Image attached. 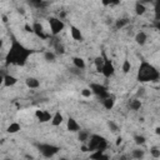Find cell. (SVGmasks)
<instances>
[{
	"label": "cell",
	"mask_w": 160,
	"mask_h": 160,
	"mask_svg": "<svg viewBox=\"0 0 160 160\" xmlns=\"http://www.w3.org/2000/svg\"><path fill=\"white\" fill-rule=\"evenodd\" d=\"M31 54H32L31 49L25 48L22 44H20L16 40V38L11 36V46H10V50L6 55V65L14 64V65L22 66V65H25L28 58Z\"/></svg>",
	"instance_id": "obj_1"
},
{
	"label": "cell",
	"mask_w": 160,
	"mask_h": 160,
	"mask_svg": "<svg viewBox=\"0 0 160 160\" xmlns=\"http://www.w3.org/2000/svg\"><path fill=\"white\" fill-rule=\"evenodd\" d=\"M160 79V72L148 61H141L138 70V81L148 82V81H158Z\"/></svg>",
	"instance_id": "obj_2"
},
{
	"label": "cell",
	"mask_w": 160,
	"mask_h": 160,
	"mask_svg": "<svg viewBox=\"0 0 160 160\" xmlns=\"http://www.w3.org/2000/svg\"><path fill=\"white\" fill-rule=\"evenodd\" d=\"M38 149L44 158H52L60 150L59 146L52 145V144H38Z\"/></svg>",
	"instance_id": "obj_3"
},
{
	"label": "cell",
	"mask_w": 160,
	"mask_h": 160,
	"mask_svg": "<svg viewBox=\"0 0 160 160\" xmlns=\"http://www.w3.org/2000/svg\"><path fill=\"white\" fill-rule=\"evenodd\" d=\"M90 90L92 91V94H95L101 101L105 100L106 98H109L111 94L108 91L106 86L101 85V84H98V82H91L90 84Z\"/></svg>",
	"instance_id": "obj_4"
},
{
	"label": "cell",
	"mask_w": 160,
	"mask_h": 160,
	"mask_svg": "<svg viewBox=\"0 0 160 160\" xmlns=\"http://www.w3.org/2000/svg\"><path fill=\"white\" fill-rule=\"evenodd\" d=\"M49 25H50V30H51V34L54 36H56L58 34H60L62 31V29L65 28V24L64 21L60 19V18H49Z\"/></svg>",
	"instance_id": "obj_5"
},
{
	"label": "cell",
	"mask_w": 160,
	"mask_h": 160,
	"mask_svg": "<svg viewBox=\"0 0 160 160\" xmlns=\"http://www.w3.org/2000/svg\"><path fill=\"white\" fill-rule=\"evenodd\" d=\"M102 59H104V66H102V75L105 78H111L114 74H115V68H114V64L111 62V60L106 56L105 51H102Z\"/></svg>",
	"instance_id": "obj_6"
},
{
	"label": "cell",
	"mask_w": 160,
	"mask_h": 160,
	"mask_svg": "<svg viewBox=\"0 0 160 160\" xmlns=\"http://www.w3.org/2000/svg\"><path fill=\"white\" fill-rule=\"evenodd\" d=\"M104 138L102 136H100V135H98V134H92L91 136H90V139H89V142H88V149H89V151H96L98 150V146H99V144L101 142V140H102Z\"/></svg>",
	"instance_id": "obj_7"
},
{
	"label": "cell",
	"mask_w": 160,
	"mask_h": 160,
	"mask_svg": "<svg viewBox=\"0 0 160 160\" xmlns=\"http://www.w3.org/2000/svg\"><path fill=\"white\" fill-rule=\"evenodd\" d=\"M35 116L38 118V120L40 122H46V121H50L52 119V115L46 110H36L35 111Z\"/></svg>",
	"instance_id": "obj_8"
},
{
	"label": "cell",
	"mask_w": 160,
	"mask_h": 160,
	"mask_svg": "<svg viewBox=\"0 0 160 160\" xmlns=\"http://www.w3.org/2000/svg\"><path fill=\"white\" fill-rule=\"evenodd\" d=\"M32 30H34V34H35L38 38L44 39V40L48 38V35L44 32V28H42V25H41L39 21H35V22L32 24Z\"/></svg>",
	"instance_id": "obj_9"
},
{
	"label": "cell",
	"mask_w": 160,
	"mask_h": 160,
	"mask_svg": "<svg viewBox=\"0 0 160 160\" xmlns=\"http://www.w3.org/2000/svg\"><path fill=\"white\" fill-rule=\"evenodd\" d=\"M66 126H68V130H69L70 132H79V131L81 130V129H80V125L78 124V121H76L74 118H69V119H68Z\"/></svg>",
	"instance_id": "obj_10"
},
{
	"label": "cell",
	"mask_w": 160,
	"mask_h": 160,
	"mask_svg": "<svg viewBox=\"0 0 160 160\" xmlns=\"http://www.w3.org/2000/svg\"><path fill=\"white\" fill-rule=\"evenodd\" d=\"M70 35H71V38L74 39V40H76V41H82V34H81V31H80V29H78L76 26H74V25H71L70 26Z\"/></svg>",
	"instance_id": "obj_11"
},
{
	"label": "cell",
	"mask_w": 160,
	"mask_h": 160,
	"mask_svg": "<svg viewBox=\"0 0 160 160\" xmlns=\"http://www.w3.org/2000/svg\"><path fill=\"white\" fill-rule=\"evenodd\" d=\"M2 82H4L5 86L10 88V86H12V85H15V84L18 82V79H16L15 76L10 75V74H6V75L2 76Z\"/></svg>",
	"instance_id": "obj_12"
},
{
	"label": "cell",
	"mask_w": 160,
	"mask_h": 160,
	"mask_svg": "<svg viewBox=\"0 0 160 160\" xmlns=\"http://www.w3.org/2000/svg\"><path fill=\"white\" fill-rule=\"evenodd\" d=\"M72 64H74V68H76V69H79V70H84V69L86 68V64H85L84 59L80 58V56L72 58Z\"/></svg>",
	"instance_id": "obj_13"
},
{
	"label": "cell",
	"mask_w": 160,
	"mask_h": 160,
	"mask_svg": "<svg viewBox=\"0 0 160 160\" xmlns=\"http://www.w3.org/2000/svg\"><path fill=\"white\" fill-rule=\"evenodd\" d=\"M25 84H26V86L30 88V89H38V88L40 86V81H39L36 78H32V76L26 78Z\"/></svg>",
	"instance_id": "obj_14"
},
{
	"label": "cell",
	"mask_w": 160,
	"mask_h": 160,
	"mask_svg": "<svg viewBox=\"0 0 160 160\" xmlns=\"http://www.w3.org/2000/svg\"><path fill=\"white\" fill-rule=\"evenodd\" d=\"M102 105L106 110H111L115 105V96L114 95H110L109 98H106L105 100H102Z\"/></svg>",
	"instance_id": "obj_15"
},
{
	"label": "cell",
	"mask_w": 160,
	"mask_h": 160,
	"mask_svg": "<svg viewBox=\"0 0 160 160\" xmlns=\"http://www.w3.org/2000/svg\"><path fill=\"white\" fill-rule=\"evenodd\" d=\"M91 160H109V155H106L104 151H94L90 155Z\"/></svg>",
	"instance_id": "obj_16"
},
{
	"label": "cell",
	"mask_w": 160,
	"mask_h": 160,
	"mask_svg": "<svg viewBox=\"0 0 160 160\" xmlns=\"http://www.w3.org/2000/svg\"><path fill=\"white\" fill-rule=\"evenodd\" d=\"M148 40V35L144 32V31H139L136 35H135V42L138 45H144Z\"/></svg>",
	"instance_id": "obj_17"
},
{
	"label": "cell",
	"mask_w": 160,
	"mask_h": 160,
	"mask_svg": "<svg viewBox=\"0 0 160 160\" xmlns=\"http://www.w3.org/2000/svg\"><path fill=\"white\" fill-rule=\"evenodd\" d=\"M62 120H64V116H62V114H61L60 111H56V112L52 115V119H51V124H52V126H59V125L62 122Z\"/></svg>",
	"instance_id": "obj_18"
},
{
	"label": "cell",
	"mask_w": 160,
	"mask_h": 160,
	"mask_svg": "<svg viewBox=\"0 0 160 160\" xmlns=\"http://www.w3.org/2000/svg\"><path fill=\"white\" fill-rule=\"evenodd\" d=\"M145 11H146V8H145L144 2L142 1H136L135 2V12H136V15H144Z\"/></svg>",
	"instance_id": "obj_19"
},
{
	"label": "cell",
	"mask_w": 160,
	"mask_h": 160,
	"mask_svg": "<svg viewBox=\"0 0 160 160\" xmlns=\"http://www.w3.org/2000/svg\"><path fill=\"white\" fill-rule=\"evenodd\" d=\"M90 132L88 131V130H80L79 132H78V139H79V141H81V142H85V141H88L89 139H90Z\"/></svg>",
	"instance_id": "obj_20"
},
{
	"label": "cell",
	"mask_w": 160,
	"mask_h": 160,
	"mask_svg": "<svg viewBox=\"0 0 160 160\" xmlns=\"http://www.w3.org/2000/svg\"><path fill=\"white\" fill-rule=\"evenodd\" d=\"M94 64H95V69H96V71H98V72H102V66H104V59H102V56H98V58H95Z\"/></svg>",
	"instance_id": "obj_21"
},
{
	"label": "cell",
	"mask_w": 160,
	"mask_h": 160,
	"mask_svg": "<svg viewBox=\"0 0 160 160\" xmlns=\"http://www.w3.org/2000/svg\"><path fill=\"white\" fill-rule=\"evenodd\" d=\"M144 155H145V151L141 149H134L131 151V158H134L136 160H141L144 158Z\"/></svg>",
	"instance_id": "obj_22"
},
{
	"label": "cell",
	"mask_w": 160,
	"mask_h": 160,
	"mask_svg": "<svg viewBox=\"0 0 160 160\" xmlns=\"http://www.w3.org/2000/svg\"><path fill=\"white\" fill-rule=\"evenodd\" d=\"M54 49L56 50L55 52H56V54H59V55H62V54L65 52V48H64V45H62L58 39H56V41L54 42Z\"/></svg>",
	"instance_id": "obj_23"
},
{
	"label": "cell",
	"mask_w": 160,
	"mask_h": 160,
	"mask_svg": "<svg viewBox=\"0 0 160 160\" xmlns=\"http://www.w3.org/2000/svg\"><path fill=\"white\" fill-rule=\"evenodd\" d=\"M20 129H21V126H20L19 122H11V124L8 126V132H9V134H15V132H18Z\"/></svg>",
	"instance_id": "obj_24"
},
{
	"label": "cell",
	"mask_w": 160,
	"mask_h": 160,
	"mask_svg": "<svg viewBox=\"0 0 160 160\" xmlns=\"http://www.w3.org/2000/svg\"><path fill=\"white\" fill-rule=\"evenodd\" d=\"M29 4L32 5V6H35V8H38V9H45L48 6V2L41 1V0H31Z\"/></svg>",
	"instance_id": "obj_25"
},
{
	"label": "cell",
	"mask_w": 160,
	"mask_h": 160,
	"mask_svg": "<svg viewBox=\"0 0 160 160\" xmlns=\"http://www.w3.org/2000/svg\"><path fill=\"white\" fill-rule=\"evenodd\" d=\"M129 24V19H126V18H122V19H118L116 21H115V28L119 30V29H122L124 26H126Z\"/></svg>",
	"instance_id": "obj_26"
},
{
	"label": "cell",
	"mask_w": 160,
	"mask_h": 160,
	"mask_svg": "<svg viewBox=\"0 0 160 160\" xmlns=\"http://www.w3.org/2000/svg\"><path fill=\"white\" fill-rule=\"evenodd\" d=\"M44 59L48 62H54L55 59H56V54L52 52V51H46V52H44Z\"/></svg>",
	"instance_id": "obj_27"
},
{
	"label": "cell",
	"mask_w": 160,
	"mask_h": 160,
	"mask_svg": "<svg viewBox=\"0 0 160 160\" xmlns=\"http://www.w3.org/2000/svg\"><path fill=\"white\" fill-rule=\"evenodd\" d=\"M140 108H141V101H140L139 99H135V100H132V101L130 102V109H131V110L136 111V110H139Z\"/></svg>",
	"instance_id": "obj_28"
},
{
	"label": "cell",
	"mask_w": 160,
	"mask_h": 160,
	"mask_svg": "<svg viewBox=\"0 0 160 160\" xmlns=\"http://www.w3.org/2000/svg\"><path fill=\"white\" fill-rule=\"evenodd\" d=\"M134 141H135L136 145H144L145 141H146V139H145V136H142V135H135V136H134Z\"/></svg>",
	"instance_id": "obj_29"
},
{
	"label": "cell",
	"mask_w": 160,
	"mask_h": 160,
	"mask_svg": "<svg viewBox=\"0 0 160 160\" xmlns=\"http://www.w3.org/2000/svg\"><path fill=\"white\" fill-rule=\"evenodd\" d=\"M150 154H151L152 158L158 159V158H160V149L158 146H151L150 148Z\"/></svg>",
	"instance_id": "obj_30"
},
{
	"label": "cell",
	"mask_w": 160,
	"mask_h": 160,
	"mask_svg": "<svg viewBox=\"0 0 160 160\" xmlns=\"http://www.w3.org/2000/svg\"><path fill=\"white\" fill-rule=\"evenodd\" d=\"M122 72L124 74H128L129 71H130V69H131V64H130V61L129 60H124V62H122Z\"/></svg>",
	"instance_id": "obj_31"
},
{
	"label": "cell",
	"mask_w": 160,
	"mask_h": 160,
	"mask_svg": "<svg viewBox=\"0 0 160 160\" xmlns=\"http://www.w3.org/2000/svg\"><path fill=\"white\" fill-rule=\"evenodd\" d=\"M108 126H109V129L111 130V132H118V131H119V126H118L114 121H108Z\"/></svg>",
	"instance_id": "obj_32"
},
{
	"label": "cell",
	"mask_w": 160,
	"mask_h": 160,
	"mask_svg": "<svg viewBox=\"0 0 160 160\" xmlns=\"http://www.w3.org/2000/svg\"><path fill=\"white\" fill-rule=\"evenodd\" d=\"M91 94H92V91L90 90V88H84V89L81 90V95H82L84 98H90Z\"/></svg>",
	"instance_id": "obj_33"
},
{
	"label": "cell",
	"mask_w": 160,
	"mask_h": 160,
	"mask_svg": "<svg viewBox=\"0 0 160 160\" xmlns=\"http://www.w3.org/2000/svg\"><path fill=\"white\" fill-rule=\"evenodd\" d=\"M154 18H155V21H156V22L160 21V10H159V9H155V10H154Z\"/></svg>",
	"instance_id": "obj_34"
},
{
	"label": "cell",
	"mask_w": 160,
	"mask_h": 160,
	"mask_svg": "<svg viewBox=\"0 0 160 160\" xmlns=\"http://www.w3.org/2000/svg\"><path fill=\"white\" fill-rule=\"evenodd\" d=\"M144 94H145V89H144V88H139V89H138V92H136V96H138V98H139V96L141 98Z\"/></svg>",
	"instance_id": "obj_35"
},
{
	"label": "cell",
	"mask_w": 160,
	"mask_h": 160,
	"mask_svg": "<svg viewBox=\"0 0 160 160\" xmlns=\"http://www.w3.org/2000/svg\"><path fill=\"white\" fill-rule=\"evenodd\" d=\"M70 71H71V72H74V74H76V75H80V74H81V70H79V69H76V68L70 69Z\"/></svg>",
	"instance_id": "obj_36"
},
{
	"label": "cell",
	"mask_w": 160,
	"mask_h": 160,
	"mask_svg": "<svg viewBox=\"0 0 160 160\" xmlns=\"http://www.w3.org/2000/svg\"><path fill=\"white\" fill-rule=\"evenodd\" d=\"M25 29H26V31H29V32H34V30H32V26H29L28 24L25 25Z\"/></svg>",
	"instance_id": "obj_37"
},
{
	"label": "cell",
	"mask_w": 160,
	"mask_h": 160,
	"mask_svg": "<svg viewBox=\"0 0 160 160\" xmlns=\"http://www.w3.org/2000/svg\"><path fill=\"white\" fill-rule=\"evenodd\" d=\"M154 6H155V9H159V10H160V0H156V1L154 2Z\"/></svg>",
	"instance_id": "obj_38"
},
{
	"label": "cell",
	"mask_w": 160,
	"mask_h": 160,
	"mask_svg": "<svg viewBox=\"0 0 160 160\" xmlns=\"http://www.w3.org/2000/svg\"><path fill=\"white\" fill-rule=\"evenodd\" d=\"M81 151H82V152H86V151H89V149H88V145H82V146H81Z\"/></svg>",
	"instance_id": "obj_39"
},
{
	"label": "cell",
	"mask_w": 160,
	"mask_h": 160,
	"mask_svg": "<svg viewBox=\"0 0 160 160\" xmlns=\"http://www.w3.org/2000/svg\"><path fill=\"white\" fill-rule=\"evenodd\" d=\"M121 141H122V138H121V136H119V138L116 139V145H120V144H121Z\"/></svg>",
	"instance_id": "obj_40"
},
{
	"label": "cell",
	"mask_w": 160,
	"mask_h": 160,
	"mask_svg": "<svg viewBox=\"0 0 160 160\" xmlns=\"http://www.w3.org/2000/svg\"><path fill=\"white\" fill-rule=\"evenodd\" d=\"M128 159H130L128 155H121V156H120V160H128Z\"/></svg>",
	"instance_id": "obj_41"
},
{
	"label": "cell",
	"mask_w": 160,
	"mask_h": 160,
	"mask_svg": "<svg viewBox=\"0 0 160 160\" xmlns=\"http://www.w3.org/2000/svg\"><path fill=\"white\" fill-rule=\"evenodd\" d=\"M155 132H156L158 135H160V126H158V128L155 129Z\"/></svg>",
	"instance_id": "obj_42"
},
{
	"label": "cell",
	"mask_w": 160,
	"mask_h": 160,
	"mask_svg": "<svg viewBox=\"0 0 160 160\" xmlns=\"http://www.w3.org/2000/svg\"><path fill=\"white\" fill-rule=\"evenodd\" d=\"M155 26H156V28L160 30V21H159V22H155Z\"/></svg>",
	"instance_id": "obj_43"
},
{
	"label": "cell",
	"mask_w": 160,
	"mask_h": 160,
	"mask_svg": "<svg viewBox=\"0 0 160 160\" xmlns=\"http://www.w3.org/2000/svg\"><path fill=\"white\" fill-rule=\"evenodd\" d=\"M2 21H4V22H6V21H8V20H6V16H5V15H2Z\"/></svg>",
	"instance_id": "obj_44"
},
{
	"label": "cell",
	"mask_w": 160,
	"mask_h": 160,
	"mask_svg": "<svg viewBox=\"0 0 160 160\" xmlns=\"http://www.w3.org/2000/svg\"><path fill=\"white\" fill-rule=\"evenodd\" d=\"M59 160H69V159H68V158H64V156H61Z\"/></svg>",
	"instance_id": "obj_45"
},
{
	"label": "cell",
	"mask_w": 160,
	"mask_h": 160,
	"mask_svg": "<svg viewBox=\"0 0 160 160\" xmlns=\"http://www.w3.org/2000/svg\"><path fill=\"white\" fill-rule=\"evenodd\" d=\"M5 160H11V159H5Z\"/></svg>",
	"instance_id": "obj_46"
}]
</instances>
